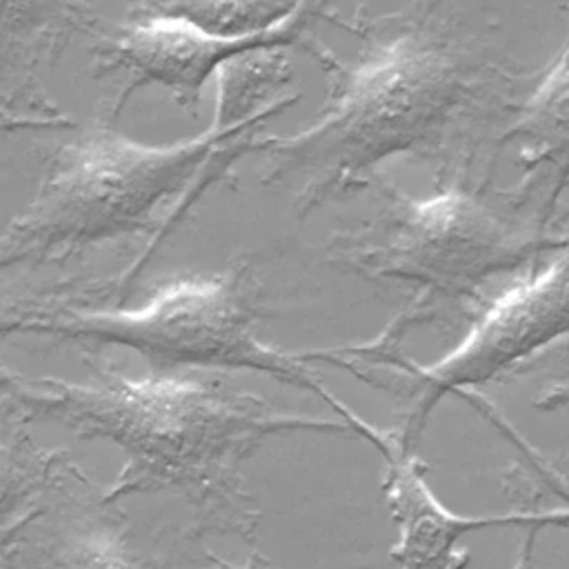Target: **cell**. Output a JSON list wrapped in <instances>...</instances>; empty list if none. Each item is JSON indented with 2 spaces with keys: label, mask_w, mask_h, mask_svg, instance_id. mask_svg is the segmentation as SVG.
<instances>
[{
  "label": "cell",
  "mask_w": 569,
  "mask_h": 569,
  "mask_svg": "<svg viewBox=\"0 0 569 569\" xmlns=\"http://www.w3.org/2000/svg\"><path fill=\"white\" fill-rule=\"evenodd\" d=\"M93 20V0H0V116L56 118L44 73Z\"/></svg>",
  "instance_id": "obj_10"
},
{
  "label": "cell",
  "mask_w": 569,
  "mask_h": 569,
  "mask_svg": "<svg viewBox=\"0 0 569 569\" xmlns=\"http://www.w3.org/2000/svg\"><path fill=\"white\" fill-rule=\"evenodd\" d=\"M44 569H142V565L113 531L84 529L53 545Z\"/></svg>",
  "instance_id": "obj_13"
},
{
  "label": "cell",
  "mask_w": 569,
  "mask_h": 569,
  "mask_svg": "<svg viewBox=\"0 0 569 569\" xmlns=\"http://www.w3.org/2000/svg\"><path fill=\"white\" fill-rule=\"evenodd\" d=\"M533 407L540 411H560L569 409V380H556L542 389L533 400Z\"/></svg>",
  "instance_id": "obj_16"
},
{
  "label": "cell",
  "mask_w": 569,
  "mask_h": 569,
  "mask_svg": "<svg viewBox=\"0 0 569 569\" xmlns=\"http://www.w3.org/2000/svg\"><path fill=\"white\" fill-rule=\"evenodd\" d=\"M64 127L69 124L62 116L56 118H4L0 116V136L11 131H24V129H51V127Z\"/></svg>",
  "instance_id": "obj_18"
},
{
  "label": "cell",
  "mask_w": 569,
  "mask_h": 569,
  "mask_svg": "<svg viewBox=\"0 0 569 569\" xmlns=\"http://www.w3.org/2000/svg\"><path fill=\"white\" fill-rule=\"evenodd\" d=\"M36 513H38V511H27V513H22L18 520H13V522L0 527V569H9L2 558H4L7 551H13L16 540L22 536V531H24L27 525L36 518Z\"/></svg>",
  "instance_id": "obj_17"
},
{
  "label": "cell",
  "mask_w": 569,
  "mask_h": 569,
  "mask_svg": "<svg viewBox=\"0 0 569 569\" xmlns=\"http://www.w3.org/2000/svg\"><path fill=\"white\" fill-rule=\"evenodd\" d=\"M136 18H176L216 33H249L284 20L300 0H124Z\"/></svg>",
  "instance_id": "obj_12"
},
{
  "label": "cell",
  "mask_w": 569,
  "mask_h": 569,
  "mask_svg": "<svg viewBox=\"0 0 569 569\" xmlns=\"http://www.w3.org/2000/svg\"><path fill=\"white\" fill-rule=\"evenodd\" d=\"M282 53H256L218 73L216 120L169 144L136 142L96 124L49 160L29 204L0 233V273L20 264L69 258L144 229L151 218L218 156L240 153L249 131L282 113L298 96L242 109L264 87L287 82Z\"/></svg>",
  "instance_id": "obj_3"
},
{
  "label": "cell",
  "mask_w": 569,
  "mask_h": 569,
  "mask_svg": "<svg viewBox=\"0 0 569 569\" xmlns=\"http://www.w3.org/2000/svg\"><path fill=\"white\" fill-rule=\"evenodd\" d=\"M44 313V300H38L33 296L24 298H0V338L27 331L31 322H36ZM16 385V373H11L7 367H0V393H9Z\"/></svg>",
  "instance_id": "obj_14"
},
{
  "label": "cell",
  "mask_w": 569,
  "mask_h": 569,
  "mask_svg": "<svg viewBox=\"0 0 569 569\" xmlns=\"http://www.w3.org/2000/svg\"><path fill=\"white\" fill-rule=\"evenodd\" d=\"M29 418L60 422L82 440L122 449L124 467L107 500L127 493L171 491L207 516H224L251 531L253 509L240 467L276 436L356 433L367 425L276 409L260 396L220 382L153 373L129 378L100 369L89 382L24 378L9 391Z\"/></svg>",
  "instance_id": "obj_2"
},
{
  "label": "cell",
  "mask_w": 569,
  "mask_h": 569,
  "mask_svg": "<svg viewBox=\"0 0 569 569\" xmlns=\"http://www.w3.org/2000/svg\"><path fill=\"white\" fill-rule=\"evenodd\" d=\"M536 520H538L540 527H545V525H569V507L551 509V511H538Z\"/></svg>",
  "instance_id": "obj_20"
},
{
  "label": "cell",
  "mask_w": 569,
  "mask_h": 569,
  "mask_svg": "<svg viewBox=\"0 0 569 569\" xmlns=\"http://www.w3.org/2000/svg\"><path fill=\"white\" fill-rule=\"evenodd\" d=\"M27 418L11 393H0V527L13 522L9 516L44 487L56 465L53 456L29 436Z\"/></svg>",
  "instance_id": "obj_11"
},
{
  "label": "cell",
  "mask_w": 569,
  "mask_h": 569,
  "mask_svg": "<svg viewBox=\"0 0 569 569\" xmlns=\"http://www.w3.org/2000/svg\"><path fill=\"white\" fill-rule=\"evenodd\" d=\"M569 371V336H565L562 340H558L556 345H551L549 349H545L542 353H538L536 358L522 362L520 367H516L507 380H516V378H529V376H551V373H567Z\"/></svg>",
  "instance_id": "obj_15"
},
{
  "label": "cell",
  "mask_w": 569,
  "mask_h": 569,
  "mask_svg": "<svg viewBox=\"0 0 569 569\" xmlns=\"http://www.w3.org/2000/svg\"><path fill=\"white\" fill-rule=\"evenodd\" d=\"M331 91L300 131L264 138L262 182L296 187L309 213L353 193L387 160L471 164L493 122L516 113L520 71L456 16L422 4L373 22L356 62L331 60Z\"/></svg>",
  "instance_id": "obj_1"
},
{
  "label": "cell",
  "mask_w": 569,
  "mask_h": 569,
  "mask_svg": "<svg viewBox=\"0 0 569 569\" xmlns=\"http://www.w3.org/2000/svg\"><path fill=\"white\" fill-rule=\"evenodd\" d=\"M569 336V240L545 267L527 269L485 307L467 336L427 367L407 365L411 402L393 433L413 451L433 407L453 391L507 376Z\"/></svg>",
  "instance_id": "obj_6"
},
{
  "label": "cell",
  "mask_w": 569,
  "mask_h": 569,
  "mask_svg": "<svg viewBox=\"0 0 569 569\" xmlns=\"http://www.w3.org/2000/svg\"><path fill=\"white\" fill-rule=\"evenodd\" d=\"M331 0H300L280 22L249 33H216L176 18H131L113 33L96 36L91 53L100 78L116 87L113 111L144 87L162 89L196 113L211 76L229 64L300 44L313 24L327 16Z\"/></svg>",
  "instance_id": "obj_7"
},
{
  "label": "cell",
  "mask_w": 569,
  "mask_h": 569,
  "mask_svg": "<svg viewBox=\"0 0 569 569\" xmlns=\"http://www.w3.org/2000/svg\"><path fill=\"white\" fill-rule=\"evenodd\" d=\"M260 318L249 264L238 262L220 273L173 280L133 309H49L27 331L131 349L151 365L153 373L180 367L256 371L345 409L322 389L302 358L260 340Z\"/></svg>",
  "instance_id": "obj_5"
},
{
  "label": "cell",
  "mask_w": 569,
  "mask_h": 569,
  "mask_svg": "<svg viewBox=\"0 0 569 569\" xmlns=\"http://www.w3.org/2000/svg\"><path fill=\"white\" fill-rule=\"evenodd\" d=\"M538 531H540V527H529L511 569H533V547H536V533Z\"/></svg>",
  "instance_id": "obj_19"
},
{
  "label": "cell",
  "mask_w": 569,
  "mask_h": 569,
  "mask_svg": "<svg viewBox=\"0 0 569 569\" xmlns=\"http://www.w3.org/2000/svg\"><path fill=\"white\" fill-rule=\"evenodd\" d=\"M369 442L385 456V498L398 529L391 558L400 569H467L462 536L500 525L538 527L533 511L465 516L447 509L425 478L416 451L402 449L391 431H371Z\"/></svg>",
  "instance_id": "obj_8"
},
{
  "label": "cell",
  "mask_w": 569,
  "mask_h": 569,
  "mask_svg": "<svg viewBox=\"0 0 569 569\" xmlns=\"http://www.w3.org/2000/svg\"><path fill=\"white\" fill-rule=\"evenodd\" d=\"M380 178L378 216L338 233L331 260L369 280L416 287L411 309L418 320L431 318L440 305L476 300L496 278L531 269L569 240V229L551 233L507 196L498 207L476 189L451 184L416 198Z\"/></svg>",
  "instance_id": "obj_4"
},
{
  "label": "cell",
  "mask_w": 569,
  "mask_h": 569,
  "mask_svg": "<svg viewBox=\"0 0 569 569\" xmlns=\"http://www.w3.org/2000/svg\"><path fill=\"white\" fill-rule=\"evenodd\" d=\"M516 142L522 169L507 200L549 229L551 216L569 189V36L536 89L518 104L498 136Z\"/></svg>",
  "instance_id": "obj_9"
}]
</instances>
